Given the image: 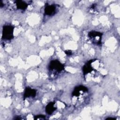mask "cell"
I'll return each mask as SVG.
<instances>
[{"label": "cell", "mask_w": 120, "mask_h": 120, "mask_svg": "<svg viewBox=\"0 0 120 120\" xmlns=\"http://www.w3.org/2000/svg\"><path fill=\"white\" fill-rule=\"evenodd\" d=\"M14 27L11 25H5L3 26L2 38L6 40H10L13 38Z\"/></svg>", "instance_id": "6da1fadb"}, {"label": "cell", "mask_w": 120, "mask_h": 120, "mask_svg": "<svg viewBox=\"0 0 120 120\" xmlns=\"http://www.w3.org/2000/svg\"><path fill=\"white\" fill-rule=\"evenodd\" d=\"M49 68L50 70L59 73L64 69V66L59 60H52L50 62Z\"/></svg>", "instance_id": "7a4b0ae2"}, {"label": "cell", "mask_w": 120, "mask_h": 120, "mask_svg": "<svg viewBox=\"0 0 120 120\" xmlns=\"http://www.w3.org/2000/svg\"><path fill=\"white\" fill-rule=\"evenodd\" d=\"M102 35V33L99 32L92 31L89 32V37L94 44L100 45L101 43V38Z\"/></svg>", "instance_id": "3957f363"}, {"label": "cell", "mask_w": 120, "mask_h": 120, "mask_svg": "<svg viewBox=\"0 0 120 120\" xmlns=\"http://www.w3.org/2000/svg\"><path fill=\"white\" fill-rule=\"evenodd\" d=\"M45 14L48 15H52L55 13L56 7L54 5H47L45 8Z\"/></svg>", "instance_id": "277c9868"}, {"label": "cell", "mask_w": 120, "mask_h": 120, "mask_svg": "<svg viewBox=\"0 0 120 120\" xmlns=\"http://www.w3.org/2000/svg\"><path fill=\"white\" fill-rule=\"evenodd\" d=\"M36 95V91L35 90L32 89L29 87H27L26 88L25 90L23 97L24 98H27L29 97L34 98L35 97Z\"/></svg>", "instance_id": "5b68a950"}, {"label": "cell", "mask_w": 120, "mask_h": 120, "mask_svg": "<svg viewBox=\"0 0 120 120\" xmlns=\"http://www.w3.org/2000/svg\"><path fill=\"white\" fill-rule=\"evenodd\" d=\"M54 104L55 102H51L46 105L45 107V111L47 114H51L52 112L55 110L56 108L54 107Z\"/></svg>", "instance_id": "8992f818"}, {"label": "cell", "mask_w": 120, "mask_h": 120, "mask_svg": "<svg viewBox=\"0 0 120 120\" xmlns=\"http://www.w3.org/2000/svg\"><path fill=\"white\" fill-rule=\"evenodd\" d=\"M16 7L18 9L25 10L28 7V4L24 1L22 0H16L15 1Z\"/></svg>", "instance_id": "52a82bcc"}, {"label": "cell", "mask_w": 120, "mask_h": 120, "mask_svg": "<svg viewBox=\"0 0 120 120\" xmlns=\"http://www.w3.org/2000/svg\"><path fill=\"white\" fill-rule=\"evenodd\" d=\"M37 118H35V119H45V116L42 115H37L35 116Z\"/></svg>", "instance_id": "ba28073f"}, {"label": "cell", "mask_w": 120, "mask_h": 120, "mask_svg": "<svg viewBox=\"0 0 120 120\" xmlns=\"http://www.w3.org/2000/svg\"><path fill=\"white\" fill-rule=\"evenodd\" d=\"M65 52V53L67 54L68 55H70L72 54V52H71L70 51H69V50L66 51Z\"/></svg>", "instance_id": "9c48e42d"}, {"label": "cell", "mask_w": 120, "mask_h": 120, "mask_svg": "<svg viewBox=\"0 0 120 120\" xmlns=\"http://www.w3.org/2000/svg\"><path fill=\"white\" fill-rule=\"evenodd\" d=\"M106 119H115L113 118H108Z\"/></svg>", "instance_id": "30bf717a"}]
</instances>
